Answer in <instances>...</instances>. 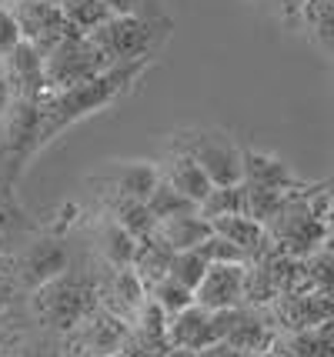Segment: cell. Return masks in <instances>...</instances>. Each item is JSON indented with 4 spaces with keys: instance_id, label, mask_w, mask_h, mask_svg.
Instances as JSON below:
<instances>
[{
    "instance_id": "26",
    "label": "cell",
    "mask_w": 334,
    "mask_h": 357,
    "mask_svg": "<svg viewBox=\"0 0 334 357\" xmlns=\"http://www.w3.org/2000/svg\"><path fill=\"white\" fill-rule=\"evenodd\" d=\"M61 7V14L67 17V24L74 27L77 33H91L94 27H100L107 20V10L100 0H54Z\"/></svg>"
},
{
    "instance_id": "11",
    "label": "cell",
    "mask_w": 334,
    "mask_h": 357,
    "mask_svg": "<svg viewBox=\"0 0 334 357\" xmlns=\"http://www.w3.org/2000/svg\"><path fill=\"white\" fill-rule=\"evenodd\" d=\"M241 287H244V264H207L201 284L194 287V304L211 314L241 307Z\"/></svg>"
},
{
    "instance_id": "38",
    "label": "cell",
    "mask_w": 334,
    "mask_h": 357,
    "mask_svg": "<svg viewBox=\"0 0 334 357\" xmlns=\"http://www.w3.org/2000/svg\"><path fill=\"white\" fill-rule=\"evenodd\" d=\"M0 220H3V207H0Z\"/></svg>"
},
{
    "instance_id": "25",
    "label": "cell",
    "mask_w": 334,
    "mask_h": 357,
    "mask_svg": "<svg viewBox=\"0 0 334 357\" xmlns=\"http://www.w3.org/2000/svg\"><path fill=\"white\" fill-rule=\"evenodd\" d=\"M114 224H117L121 231H128L134 241L151 237L154 227H158V220L151 218L147 204L144 201H124V197H117V204H114Z\"/></svg>"
},
{
    "instance_id": "31",
    "label": "cell",
    "mask_w": 334,
    "mask_h": 357,
    "mask_svg": "<svg viewBox=\"0 0 334 357\" xmlns=\"http://www.w3.org/2000/svg\"><path fill=\"white\" fill-rule=\"evenodd\" d=\"M20 44V31H17V20L7 7H0V61Z\"/></svg>"
},
{
    "instance_id": "17",
    "label": "cell",
    "mask_w": 334,
    "mask_h": 357,
    "mask_svg": "<svg viewBox=\"0 0 334 357\" xmlns=\"http://www.w3.org/2000/svg\"><path fill=\"white\" fill-rule=\"evenodd\" d=\"M211 231L218 234V237H224V241H231L248 261H261V257L274 248L268 227L255 224V220L244 218V214H231V218L211 220Z\"/></svg>"
},
{
    "instance_id": "27",
    "label": "cell",
    "mask_w": 334,
    "mask_h": 357,
    "mask_svg": "<svg viewBox=\"0 0 334 357\" xmlns=\"http://www.w3.org/2000/svg\"><path fill=\"white\" fill-rule=\"evenodd\" d=\"M204 271H207V261L197 250H177V254H171V261H167V278L174 280V284H181V287H188L191 294H194V287L201 284Z\"/></svg>"
},
{
    "instance_id": "9",
    "label": "cell",
    "mask_w": 334,
    "mask_h": 357,
    "mask_svg": "<svg viewBox=\"0 0 334 357\" xmlns=\"http://www.w3.org/2000/svg\"><path fill=\"white\" fill-rule=\"evenodd\" d=\"M274 317L281 321V331H308L324 321H331V291H298V294H281L271 301Z\"/></svg>"
},
{
    "instance_id": "18",
    "label": "cell",
    "mask_w": 334,
    "mask_h": 357,
    "mask_svg": "<svg viewBox=\"0 0 334 357\" xmlns=\"http://www.w3.org/2000/svg\"><path fill=\"white\" fill-rule=\"evenodd\" d=\"M331 327H334L331 321H324V324L308 327V331H278L268 354H274V357H334Z\"/></svg>"
},
{
    "instance_id": "24",
    "label": "cell",
    "mask_w": 334,
    "mask_h": 357,
    "mask_svg": "<svg viewBox=\"0 0 334 357\" xmlns=\"http://www.w3.org/2000/svg\"><path fill=\"white\" fill-rule=\"evenodd\" d=\"M197 214L211 224L218 218H231V214H244V184L234 187H211L207 197L197 204Z\"/></svg>"
},
{
    "instance_id": "20",
    "label": "cell",
    "mask_w": 334,
    "mask_h": 357,
    "mask_svg": "<svg viewBox=\"0 0 334 357\" xmlns=\"http://www.w3.org/2000/svg\"><path fill=\"white\" fill-rule=\"evenodd\" d=\"M294 197V190H264V187H244V218H251L261 227H274L287 204Z\"/></svg>"
},
{
    "instance_id": "16",
    "label": "cell",
    "mask_w": 334,
    "mask_h": 357,
    "mask_svg": "<svg viewBox=\"0 0 334 357\" xmlns=\"http://www.w3.org/2000/svg\"><path fill=\"white\" fill-rule=\"evenodd\" d=\"M91 181L97 184H107L124 201H147L151 190L158 187L160 171L154 164H144V160H128V164H114L104 174H94Z\"/></svg>"
},
{
    "instance_id": "5",
    "label": "cell",
    "mask_w": 334,
    "mask_h": 357,
    "mask_svg": "<svg viewBox=\"0 0 334 357\" xmlns=\"http://www.w3.org/2000/svg\"><path fill=\"white\" fill-rule=\"evenodd\" d=\"M104 70H107V63L97 54V47L91 44V37L74 31L44 54V93L67 91V87L84 84V80L97 77Z\"/></svg>"
},
{
    "instance_id": "22",
    "label": "cell",
    "mask_w": 334,
    "mask_h": 357,
    "mask_svg": "<svg viewBox=\"0 0 334 357\" xmlns=\"http://www.w3.org/2000/svg\"><path fill=\"white\" fill-rule=\"evenodd\" d=\"M294 24H301L311 33V40L321 44L324 54H331V37H334V3L331 0H304L301 14Z\"/></svg>"
},
{
    "instance_id": "23",
    "label": "cell",
    "mask_w": 334,
    "mask_h": 357,
    "mask_svg": "<svg viewBox=\"0 0 334 357\" xmlns=\"http://www.w3.org/2000/svg\"><path fill=\"white\" fill-rule=\"evenodd\" d=\"M147 211H151V218L158 220H171V218H188V214H197V204L188 201L184 194H177L174 187L167 184V181H158V187L151 190V197H147Z\"/></svg>"
},
{
    "instance_id": "2",
    "label": "cell",
    "mask_w": 334,
    "mask_h": 357,
    "mask_svg": "<svg viewBox=\"0 0 334 357\" xmlns=\"http://www.w3.org/2000/svg\"><path fill=\"white\" fill-rule=\"evenodd\" d=\"M171 31V20L160 14H124V17H107L100 27L87 33L97 54L104 57L107 67H121V63H137V61H154V50Z\"/></svg>"
},
{
    "instance_id": "40",
    "label": "cell",
    "mask_w": 334,
    "mask_h": 357,
    "mask_svg": "<svg viewBox=\"0 0 334 357\" xmlns=\"http://www.w3.org/2000/svg\"><path fill=\"white\" fill-rule=\"evenodd\" d=\"M0 261H3V257H0Z\"/></svg>"
},
{
    "instance_id": "39",
    "label": "cell",
    "mask_w": 334,
    "mask_h": 357,
    "mask_svg": "<svg viewBox=\"0 0 334 357\" xmlns=\"http://www.w3.org/2000/svg\"><path fill=\"white\" fill-rule=\"evenodd\" d=\"M3 3H7V0H0V7H3Z\"/></svg>"
},
{
    "instance_id": "37",
    "label": "cell",
    "mask_w": 334,
    "mask_h": 357,
    "mask_svg": "<svg viewBox=\"0 0 334 357\" xmlns=\"http://www.w3.org/2000/svg\"><path fill=\"white\" fill-rule=\"evenodd\" d=\"M160 357H197V354H191V351H177V347H167Z\"/></svg>"
},
{
    "instance_id": "8",
    "label": "cell",
    "mask_w": 334,
    "mask_h": 357,
    "mask_svg": "<svg viewBox=\"0 0 334 357\" xmlns=\"http://www.w3.org/2000/svg\"><path fill=\"white\" fill-rule=\"evenodd\" d=\"M14 20L20 40L33 44L40 54H47L57 40H64L67 33H74V27L67 24V17L61 14V7L54 0H14Z\"/></svg>"
},
{
    "instance_id": "33",
    "label": "cell",
    "mask_w": 334,
    "mask_h": 357,
    "mask_svg": "<svg viewBox=\"0 0 334 357\" xmlns=\"http://www.w3.org/2000/svg\"><path fill=\"white\" fill-rule=\"evenodd\" d=\"M100 3H104V10L111 17H124V14H137L144 0H100Z\"/></svg>"
},
{
    "instance_id": "30",
    "label": "cell",
    "mask_w": 334,
    "mask_h": 357,
    "mask_svg": "<svg viewBox=\"0 0 334 357\" xmlns=\"http://www.w3.org/2000/svg\"><path fill=\"white\" fill-rule=\"evenodd\" d=\"M197 254L204 257L207 264H248V257H244V254H241L231 241L218 237L214 231H211V237H207L204 244L197 248Z\"/></svg>"
},
{
    "instance_id": "19",
    "label": "cell",
    "mask_w": 334,
    "mask_h": 357,
    "mask_svg": "<svg viewBox=\"0 0 334 357\" xmlns=\"http://www.w3.org/2000/svg\"><path fill=\"white\" fill-rule=\"evenodd\" d=\"M154 241H160L164 248L177 254V250H197L211 237V224H207L201 214H188V218H171V220H160L154 234Z\"/></svg>"
},
{
    "instance_id": "36",
    "label": "cell",
    "mask_w": 334,
    "mask_h": 357,
    "mask_svg": "<svg viewBox=\"0 0 334 357\" xmlns=\"http://www.w3.org/2000/svg\"><path fill=\"white\" fill-rule=\"evenodd\" d=\"M10 294H14V284H10V280H0V314L7 311V304H10Z\"/></svg>"
},
{
    "instance_id": "3",
    "label": "cell",
    "mask_w": 334,
    "mask_h": 357,
    "mask_svg": "<svg viewBox=\"0 0 334 357\" xmlns=\"http://www.w3.org/2000/svg\"><path fill=\"white\" fill-rule=\"evenodd\" d=\"M33 314L40 321H47L57 331H74V327L97 311V284L91 278L80 274H61L57 280H50L44 287H37L31 297Z\"/></svg>"
},
{
    "instance_id": "1",
    "label": "cell",
    "mask_w": 334,
    "mask_h": 357,
    "mask_svg": "<svg viewBox=\"0 0 334 357\" xmlns=\"http://www.w3.org/2000/svg\"><path fill=\"white\" fill-rule=\"evenodd\" d=\"M151 67H154V61L121 63V67H107L104 74L84 80V84L67 87V91L44 93L37 100V117H40V124H37V151L54 144L67 127L80 124L91 114H100L104 107L117 104L121 97H128Z\"/></svg>"
},
{
    "instance_id": "35",
    "label": "cell",
    "mask_w": 334,
    "mask_h": 357,
    "mask_svg": "<svg viewBox=\"0 0 334 357\" xmlns=\"http://www.w3.org/2000/svg\"><path fill=\"white\" fill-rule=\"evenodd\" d=\"M14 100V93H10V84H7V74H3V67H0V114L7 110V104Z\"/></svg>"
},
{
    "instance_id": "13",
    "label": "cell",
    "mask_w": 334,
    "mask_h": 357,
    "mask_svg": "<svg viewBox=\"0 0 334 357\" xmlns=\"http://www.w3.org/2000/svg\"><path fill=\"white\" fill-rule=\"evenodd\" d=\"M77 341L87 357H117L124 354L128 341V321L111 311H94L77 324Z\"/></svg>"
},
{
    "instance_id": "21",
    "label": "cell",
    "mask_w": 334,
    "mask_h": 357,
    "mask_svg": "<svg viewBox=\"0 0 334 357\" xmlns=\"http://www.w3.org/2000/svg\"><path fill=\"white\" fill-rule=\"evenodd\" d=\"M160 181H167L177 194H184L194 204H201L207 197V190H211V181L204 177V171L188 154H177V151L171 157V164H167V171L160 174Z\"/></svg>"
},
{
    "instance_id": "14",
    "label": "cell",
    "mask_w": 334,
    "mask_h": 357,
    "mask_svg": "<svg viewBox=\"0 0 334 357\" xmlns=\"http://www.w3.org/2000/svg\"><path fill=\"white\" fill-rule=\"evenodd\" d=\"M70 271V254L67 248L57 241V237H44V241H37L31 248L24 250V257H20V280L37 291V287H44L50 280H57L61 274Z\"/></svg>"
},
{
    "instance_id": "4",
    "label": "cell",
    "mask_w": 334,
    "mask_h": 357,
    "mask_svg": "<svg viewBox=\"0 0 334 357\" xmlns=\"http://www.w3.org/2000/svg\"><path fill=\"white\" fill-rule=\"evenodd\" d=\"M171 151L188 154L204 171L211 187L241 184V147L221 130H184L171 137Z\"/></svg>"
},
{
    "instance_id": "29",
    "label": "cell",
    "mask_w": 334,
    "mask_h": 357,
    "mask_svg": "<svg viewBox=\"0 0 334 357\" xmlns=\"http://www.w3.org/2000/svg\"><path fill=\"white\" fill-rule=\"evenodd\" d=\"M134 250H137V241H134L128 231H121V227L111 220V224L104 227V257L121 271V267H130Z\"/></svg>"
},
{
    "instance_id": "34",
    "label": "cell",
    "mask_w": 334,
    "mask_h": 357,
    "mask_svg": "<svg viewBox=\"0 0 334 357\" xmlns=\"http://www.w3.org/2000/svg\"><path fill=\"white\" fill-rule=\"evenodd\" d=\"M20 357H61V354H57V347H50V344H33V347H27Z\"/></svg>"
},
{
    "instance_id": "7",
    "label": "cell",
    "mask_w": 334,
    "mask_h": 357,
    "mask_svg": "<svg viewBox=\"0 0 334 357\" xmlns=\"http://www.w3.org/2000/svg\"><path fill=\"white\" fill-rule=\"evenodd\" d=\"M214 334L218 344L241 351V354H268L278 327L268 324L261 314L248 311V307H227V311H214Z\"/></svg>"
},
{
    "instance_id": "32",
    "label": "cell",
    "mask_w": 334,
    "mask_h": 357,
    "mask_svg": "<svg viewBox=\"0 0 334 357\" xmlns=\"http://www.w3.org/2000/svg\"><path fill=\"white\" fill-rule=\"evenodd\" d=\"M274 14L281 17L284 24H294L298 20V14H301V7H304V0H264Z\"/></svg>"
},
{
    "instance_id": "10",
    "label": "cell",
    "mask_w": 334,
    "mask_h": 357,
    "mask_svg": "<svg viewBox=\"0 0 334 357\" xmlns=\"http://www.w3.org/2000/svg\"><path fill=\"white\" fill-rule=\"evenodd\" d=\"M241 184L264 187V190H301L304 187L284 157L255 151V147H241Z\"/></svg>"
},
{
    "instance_id": "28",
    "label": "cell",
    "mask_w": 334,
    "mask_h": 357,
    "mask_svg": "<svg viewBox=\"0 0 334 357\" xmlns=\"http://www.w3.org/2000/svg\"><path fill=\"white\" fill-rule=\"evenodd\" d=\"M147 301H154V304H158L167 317H174V314H181L184 307H191L194 294L188 291V287L174 284L171 278H160L158 284H151V297H147Z\"/></svg>"
},
{
    "instance_id": "6",
    "label": "cell",
    "mask_w": 334,
    "mask_h": 357,
    "mask_svg": "<svg viewBox=\"0 0 334 357\" xmlns=\"http://www.w3.org/2000/svg\"><path fill=\"white\" fill-rule=\"evenodd\" d=\"M37 100L14 97L0 114V171L7 184H14L24 164L37 154Z\"/></svg>"
},
{
    "instance_id": "15",
    "label": "cell",
    "mask_w": 334,
    "mask_h": 357,
    "mask_svg": "<svg viewBox=\"0 0 334 357\" xmlns=\"http://www.w3.org/2000/svg\"><path fill=\"white\" fill-rule=\"evenodd\" d=\"M167 344L177 347V351H191V354H204L218 344V334H214V317L211 311H201L197 304L184 307L181 314L167 317Z\"/></svg>"
},
{
    "instance_id": "12",
    "label": "cell",
    "mask_w": 334,
    "mask_h": 357,
    "mask_svg": "<svg viewBox=\"0 0 334 357\" xmlns=\"http://www.w3.org/2000/svg\"><path fill=\"white\" fill-rule=\"evenodd\" d=\"M0 67L7 74V84H10L14 97H24V100H40L44 97V54L33 44L20 40L0 61Z\"/></svg>"
}]
</instances>
